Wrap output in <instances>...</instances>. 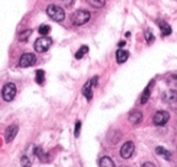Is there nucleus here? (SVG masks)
Wrapping results in <instances>:
<instances>
[{"mask_svg": "<svg viewBox=\"0 0 177 167\" xmlns=\"http://www.w3.org/2000/svg\"><path fill=\"white\" fill-rule=\"evenodd\" d=\"M46 12L47 15L50 16L51 20L56 22H62L63 20L66 18V14H64V10L57 5H49L46 9Z\"/></svg>", "mask_w": 177, "mask_h": 167, "instance_id": "f257e3e1", "label": "nucleus"}, {"mask_svg": "<svg viewBox=\"0 0 177 167\" xmlns=\"http://www.w3.org/2000/svg\"><path fill=\"white\" fill-rule=\"evenodd\" d=\"M90 17H91V14L86 11V10H78L72 16V22L75 26H81V25H85L90 20Z\"/></svg>", "mask_w": 177, "mask_h": 167, "instance_id": "f03ea898", "label": "nucleus"}, {"mask_svg": "<svg viewBox=\"0 0 177 167\" xmlns=\"http://www.w3.org/2000/svg\"><path fill=\"white\" fill-rule=\"evenodd\" d=\"M51 44H52V40L49 37H41L35 40L34 49L36 53H45L49 50V48L51 46Z\"/></svg>", "mask_w": 177, "mask_h": 167, "instance_id": "7ed1b4c3", "label": "nucleus"}, {"mask_svg": "<svg viewBox=\"0 0 177 167\" xmlns=\"http://www.w3.org/2000/svg\"><path fill=\"white\" fill-rule=\"evenodd\" d=\"M16 92H17V89H16V85L14 83H6L4 85V88H3V93H1L3 99L5 101L14 100V98L16 95Z\"/></svg>", "mask_w": 177, "mask_h": 167, "instance_id": "20e7f679", "label": "nucleus"}, {"mask_svg": "<svg viewBox=\"0 0 177 167\" xmlns=\"http://www.w3.org/2000/svg\"><path fill=\"white\" fill-rule=\"evenodd\" d=\"M97 82H98V77L95 76L92 80L87 81L85 83V85L83 87V95L86 98V100H91L92 99V88L97 87Z\"/></svg>", "mask_w": 177, "mask_h": 167, "instance_id": "39448f33", "label": "nucleus"}, {"mask_svg": "<svg viewBox=\"0 0 177 167\" xmlns=\"http://www.w3.org/2000/svg\"><path fill=\"white\" fill-rule=\"evenodd\" d=\"M36 62V57L34 54H31V53H26L21 56L18 61V65L19 67H23V68H27V67H31L33 66L34 64Z\"/></svg>", "mask_w": 177, "mask_h": 167, "instance_id": "423d86ee", "label": "nucleus"}, {"mask_svg": "<svg viewBox=\"0 0 177 167\" xmlns=\"http://www.w3.org/2000/svg\"><path fill=\"white\" fill-rule=\"evenodd\" d=\"M170 119V115L169 112H166V111H158V112H155L154 116H153V123L155 126H164L166 124V122L169 121Z\"/></svg>", "mask_w": 177, "mask_h": 167, "instance_id": "0eeeda50", "label": "nucleus"}, {"mask_svg": "<svg viewBox=\"0 0 177 167\" xmlns=\"http://www.w3.org/2000/svg\"><path fill=\"white\" fill-rule=\"evenodd\" d=\"M135 151V144L133 142H126L123 144L121 149H120V155L123 159H130L133 155Z\"/></svg>", "mask_w": 177, "mask_h": 167, "instance_id": "6e6552de", "label": "nucleus"}, {"mask_svg": "<svg viewBox=\"0 0 177 167\" xmlns=\"http://www.w3.org/2000/svg\"><path fill=\"white\" fill-rule=\"evenodd\" d=\"M161 98H163L164 103L169 104V105H173V104L177 103V92L173 90V89H169V90L163 93Z\"/></svg>", "mask_w": 177, "mask_h": 167, "instance_id": "1a4fd4ad", "label": "nucleus"}, {"mask_svg": "<svg viewBox=\"0 0 177 167\" xmlns=\"http://www.w3.org/2000/svg\"><path fill=\"white\" fill-rule=\"evenodd\" d=\"M18 133V126L17 124H11L10 127H7L6 131H5V140L6 143H11L15 137L17 135Z\"/></svg>", "mask_w": 177, "mask_h": 167, "instance_id": "9d476101", "label": "nucleus"}, {"mask_svg": "<svg viewBox=\"0 0 177 167\" xmlns=\"http://www.w3.org/2000/svg\"><path fill=\"white\" fill-rule=\"evenodd\" d=\"M142 119H143V115L141 111H132L129 116V121L132 123V124H138L142 122Z\"/></svg>", "mask_w": 177, "mask_h": 167, "instance_id": "9b49d317", "label": "nucleus"}, {"mask_svg": "<svg viewBox=\"0 0 177 167\" xmlns=\"http://www.w3.org/2000/svg\"><path fill=\"white\" fill-rule=\"evenodd\" d=\"M153 81L148 84V87L146 88V89L143 90V93H142V95H141V100H140V103L143 105V104H146L147 101H148V99H149V96H151V92H152V88H153Z\"/></svg>", "mask_w": 177, "mask_h": 167, "instance_id": "f8f14e48", "label": "nucleus"}, {"mask_svg": "<svg viewBox=\"0 0 177 167\" xmlns=\"http://www.w3.org/2000/svg\"><path fill=\"white\" fill-rule=\"evenodd\" d=\"M116 61L119 64H124L127 59H129V51L126 50H123V49H119V50H116Z\"/></svg>", "mask_w": 177, "mask_h": 167, "instance_id": "ddd939ff", "label": "nucleus"}, {"mask_svg": "<svg viewBox=\"0 0 177 167\" xmlns=\"http://www.w3.org/2000/svg\"><path fill=\"white\" fill-rule=\"evenodd\" d=\"M159 26H160V31H161V35H163V37H166V35H170V34H171L172 29H171V27H170L168 23H166V22L159 21Z\"/></svg>", "mask_w": 177, "mask_h": 167, "instance_id": "4468645a", "label": "nucleus"}, {"mask_svg": "<svg viewBox=\"0 0 177 167\" xmlns=\"http://www.w3.org/2000/svg\"><path fill=\"white\" fill-rule=\"evenodd\" d=\"M100 167H115V163L113 162V160L108 156H103L100 160Z\"/></svg>", "mask_w": 177, "mask_h": 167, "instance_id": "2eb2a0df", "label": "nucleus"}, {"mask_svg": "<svg viewBox=\"0 0 177 167\" xmlns=\"http://www.w3.org/2000/svg\"><path fill=\"white\" fill-rule=\"evenodd\" d=\"M155 153L158 154V155H160V156H163V158L166 159V160H170V159H171V154H170V151H168L166 149H164L163 146H156Z\"/></svg>", "mask_w": 177, "mask_h": 167, "instance_id": "dca6fc26", "label": "nucleus"}, {"mask_svg": "<svg viewBox=\"0 0 177 167\" xmlns=\"http://www.w3.org/2000/svg\"><path fill=\"white\" fill-rule=\"evenodd\" d=\"M35 82L38 83V84H43L44 83V81H45V72L43 71V70H38L36 72H35Z\"/></svg>", "mask_w": 177, "mask_h": 167, "instance_id": "f3484780", "label": "nucleus"}, {"mask_svg": "<svg viewBox=\"0 0 177 167\" xmlns=\"http://www.w3.org/2000/svg\"><path fill=\"white\" fill-rule=\"evenodd\" d=\"M166 83L170 87H177V73H171L166 78Z\"/></svg>", "mask_w": 177, "mask_h": 167, "instance_id": "a211bd4d", "label": "nucleus"}, {"mask_svg": "<svg viewBox=\"0 0 177 167\" xmlns=\"http://www.w3.org/2000/svg\"><path fill=\"white\" fill-rule=\"evenodd\" d=\"M88 4H90L92 7H95V9H101V7L104 6L106 1H104V0H88Z\"/></svg>", "mask_w": 177, "mask_h": 167, "instance_id": "6ab92c4d", "label": "nucleus"}, {"mask_svg": "<svg viewBox=\"0 0 177 167\" xmlns=\"http://www.w3.org/2000/svg\"><path fill=\"white\" fill-rule=\"evenodd\" d=\"M31 34H32V29H26V31L19 33V40H21V42H27L28 38L31 37Z\"/></svg>", "mask_w": 177, "mask_h": 167, "instance_id": "aec40b11", "label": "nucleus"}, {"mask_svg": "<svg viewBox=\"0 0 177 167\" xmlns=\"http://www.w3.org/2000/svg\"><path fill=\"white\" fill-rule=\"evenodd\" d=\"M88 51V46H86V45H83L79 50L76 51V54H75V59H78V60H79V59H81L86 53Z\"/></svg>", "mask_w": 177, "mask_h": 167, "instance_id": "412c9836", "label": "nucleus"}, {"mask_svg": "<svg viewBox=\"0 0 177 167\" xmlns=\"http://www.w3.org/2000/svg\"><path fill=\"white\" fill-rule=\"evenodd\" d=\"M21 166L22 167H31L32 166V160L31 158H28V156H22L21 158Z\"/></svg>", "mask_w": 177, "mask_h": 167, "instance_id": "4be33fe9", "label": "nucleus"}, {"mask_svg": "<svg viewBox=\"0 0 177 167\" xmlns=\"http://www.w3.org/2000/svg\"><path fill=\"white\" fill-rule=\"evenodd\" d=\"M49 32H50V26H47V25H41L40 27H39V33H40L41 35H47Z\"/></svg>", "mask_w": 177, "mask_h": 167, "instance_id": "5701e85b", "label": "nucleus"}, {"mask_svg": "<svg viewBox=\"0 0 177 167\" xmlns=\"http://www.w3.org/2000/svg\"><path fill=\"white\" fill-rule=\"evenodd\" d=\"M146 40H147V43H148V44H152L154 42V35H153V33L151 31H147L146 32Z\"/></svg>", "mask_w": 177, "mask_h": 167, "instance_id": "b1692460", "label": "nucleus"}, {"mask_svg": "<svg viewBox=\"0 0 177 167\" xmlns=\"http://www.w3.org/2000/svg\"><path fill=\"white\" fill-rule=\"evenodd\" d=\"M80 128H81V122L80 121H78L75 123V131H74V135H75V138H78L80 134Z\"/></svg>", "mask_w": 177, "mask_h": 167, "instance_id": "393cba45", "label": "nucleus"}, {"mask_svg": "<svg viewBox=\"0 0 177 167\" xmlns=\"http://www.w3.org/2000/svg\"><path fill=\"white\" fill-rule=\"evenodd\" d=\"M142 167H156V166L154 163H152V162H146V163L142 165Z\"/></svg>", "mask_w": 177, "mask_h": 167, "instance_id": "a878e982", "label": "nucleus"}, {"mask_svg": "<svg viewBox=\"0 0 177 167\" xmlns=\"http://www.w3.org/2000/svg\"><path fill=\"white\" fill-rule=\"evenodd\" d=\"M124 45H125V42H120L119 43V46H124Z\"/></svg>", "mask_w": 177, "mask_h": 167, "instance_id": "bb28decb", "label": "nucleus"}]
</instances>
